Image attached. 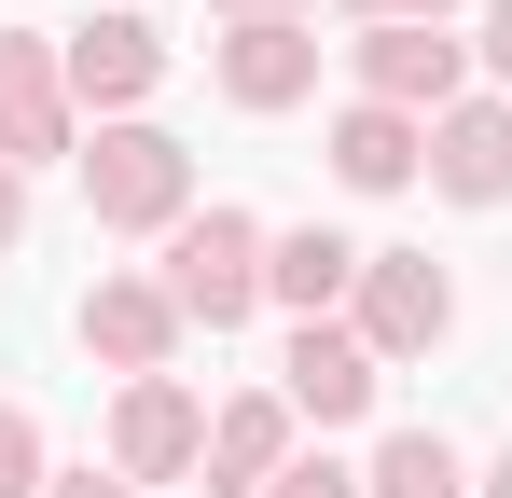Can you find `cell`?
Masks as SVG:
<instances>
[{
	"mask_svg": "<svg viewBox=\"0 0 512 498\" xmlns=\"http://www.w3.org/2000/svg\"><path fill=\"white\" fill-rule=\"evenodd\" d=\"M291 471V402H222L208 415V485H277Z\"/></svg>",
	"mask_w": 512,
	"mask_h": 498,
	"instance_id": "13",
	"label": "cell"
},
{
	"mask_svg": "<svg viewBox=\"0 0 512 498\" xmlns=\"http://www.w3.org/2000/svg\"><path fill=\"white\" fill-rule=\"evenodd\" d=\"M263 498H360V471H333V457H291V471H277Z\"/></svg>",
	"mask_w": 512,
	"mask_h": 498,
	"instance_id": "17",
	"label": "cell"
},
{
	"mask_svg": "<svg viewBox=\"0 0 512 498\" xmlns=\"http://www.w3.org/2000/svg\"><path fill=\"white\" fill-rule=\"evenodd\" d=\"M346 14H360V28H443L457 0H346Z\"/></svg>",
	"mask_w": 512,
	"mask_h": 498,
	"instance_id": "18",
	"label": "cell"
},
{
	"mask_svg": "<svg viewBox=\"0 0 512 498\" xmlns=\"http://www.w3.org/2000/svg\"><path fill=\"white\" fill-rule=\"evenodd\" d=\"M42 485V429H28V402H0V498Z\"/></svg>",
	"mask_w": 512,
	"mask_h": 498,
	"instance_id": "16",
	"label": "cell"
},
{
	"mask_svg": "<svg viewBox=\"0 0 512 498\" xmlns=\"http://www.w3.org/2000/svg\"><path fill=\"white\" fill-rule=\"evenodd\" d=\"M84 346L111 360V374H167V346H180L167 277H97V291H84Z\"/></svg>",
	"mask_w": 512,
	"mask_h": 498,
	"instance_id": "8",
	"label": "cell"
},
{
	"mask_svg": "<svg viewBox=\"0 0 512 498\" xmlns=\"http://www.w3.org/2000/svg\"><path fill=\"white\" fill-rule=\"evenodd\" d=\"M485 498H512V457H499V485H485Z\"/></svg>",
	"mask_w": 512,
	"mask_h": 498,
	"instance_id": "23",
	"label": "cell"
},
{
	"mask_svg": "<svg viewBox=\"0 0 512 498\" xmlns=\"http://www.w3.org/2000/svg\"><path fill=\"white\" fill-rule=\"evenodd\" d=\"M360 498H471V485H457V443H443V429H402V443L360 471Z\"/></svg>",
	"mask_w": 512,
	"mask_h": 498,
	"instance_id": "15",
	"label": "cell"
},
{
	"mask_svg": "<svg viewBox=\"0 0 512 498\" xmlns=\"http://www.w3.org/2000/svg\"><path fill=\"white\" fill-rule=\"evenodd\" d=\"M194 457H208V415H194V388L139 374V388H125V415H111V471H125V485H167V471H194Z\"/></svg>",
	"mask_w": 512,
	"mask_h": 498,
	"instance_id": "5",
	"label": "cell"
},
{
	"mask_svg": "<svg viewBox=\"0 0 512 498\" xmlns=\"http://www.w3.org/2000/svg\"><path fill=\"white\" fill-rule=\"evenodd\" d=\"M416 166H429V125H416V111H374V97H360V111L333 125V180H346V194H402Z\"/></svg>",
	"mask_w": 512,
	"mask_h": 498,
	"instance_id": "12",
	"label": "cell"
},
{
	"mask_svg": "<svg viewBox=\"0 0 512 498\" xmlns=\"http://www.w3.org/2000/svg\"><path fill=\"white\" fill-rule=\"evenodd\" d=\"M263 249H277V236H263L250 208L180 222V236H167V305H180V319H208V332H236V319L263 305Z\"/></svg>",
	"mask_w": 512,
	"mask_h": 498,
	"instance_id": "2",
	"label": "cell"
},
{
	"mask_svg": "<svg viewBox=\"0 0 512 498\" xmlns=\"http://www.w3.org/2000/svg\"><path fill=\"white\" fill-rule=\"evenodd\" d=\"M56 56H70V97H84V111H125V97H153V83H167V42H153L139 14H84Z\"/></svg>",
	"mask_w": 512,
	"mask_h": 498,
	"instance_id": "9",
	"label": "cell"
},
{
	"mask_svg": "<svg viewBox=\"0 0 512 498\" xmlns=\"http://www.w3.org/2000/svg\"><path fill=\"white\" fill-rule=\"evenodd\" d=\"M84 208L111 222V236H153V222H180V208H194V153H180L167 125H97Z\"/></svg>",
	"mask_w": 512,
	"mask_h": 498,
	"instance_id": "1",
	"label": "cell"
},
{
	"mask_svg": "<svg viewBox=\"0 0 512 498\" xmlns=\"http://www.w3.org/2000/svg\"><path fill=\"white\" fill-rule=\"evenodd\" d=\"M429 166H443V194L499 208L512 194V97H457V111L429 125Z\"/></svg>",
	"mask_w": 512,
	"mask_h": 498,
	"instance_id": "11",
	"label": "cell"
},
{
	"mask_svg": "<svg viewBox=\"0 0 512 498\" xmlns=\"http://www.w3.org/2000/svg\"><path fill=\"white\" fill-rule=\"evenodd\" d=\"M70 153V56L42 42V28H0V166L28 180V166Z\"/></svg>",
	"mask_w": 512,
	"mask_h": 498,
	"instance_id": "3",
	"label": "cell"
},
{
	"mask_svg": "<svg viewBox=\"0 0 512 498\" xmlns=\"http://www.w3.org/2000/svg\"><path fill=\"white\" fill-rule=\"evenodd\" d=\"M443 332H457L443 263H429V249H360V346H374V360H416Z\"/></svg>",
	"mask_w": 512,
	"mask_h": 498,
	"instance_id": "4",
	"label": "cell"
},
{
	"mask_svg": "<svg viewBox=\"0 0 512 498\" xmlns=\"http://www.w3.org/2000/svg\"><path fill=\"white\" fill-rule=\"evenodd\" d=\"M471 70V42H443V28H360V97L374 111H443Z\"/></svg>",
	"mask_w": 512,
	"mask_h": 498,
	"instance_id": "7",
	"label": "cell"
},
{
	"mask_svg": "<svg viewBox=\"0 0 512 498\" xmlns=\"http://www.w3.org/2000/svg\"><path fill=\"white\" fill-rule=\"evenodd\" d=\"M485 56H499V83H512V0H499V14H485Z\"/></svg>",
	"mask_w": 512,
	"mask_h": 498,
	"instance_id": "20",
	"label": "cell"
},
{
	"mask_svg": "<svg viewBox=\"0 0 512 498\" xmlns=\"http://www.w3.org/2000/svg\"><path fill=\"white\" fill-rule=\"evenodd\" d=\"M28 236V180H14V166H0V249Z\"/></svg>",
	"mask_w": 512,
	"mask_h": 498,
	"instance_id": "19",
	"label": "cell"
},
{
	"mask_svg": "<svg viewBox=\"0 0 512 498\" xmlns=\"http://www.w3.org/2000/svg\"><path fill=\"white\" fill-rule=\"evenodd\" d=\"M263 291H277L291 319H319L333 291H360V249H346V236H319V222H305V236H277V249H263Z\"/></svg>",
	"mask_w": 512,
	"mask_h": 498,
	"instance_id": "14",
	"label": "cell"
},
{
	"mask_svg": "<svg viewBox=\"0 0 512 498\" xmlns=\"http://www.w3.org/2000/svg\"><path fill=\"white\" fill-rule=\"evenodd\" d=\"M277 374H291V388H277V402H291V415H319V429H346V415L374 402V374H388V360H374L360 332H333V319H305V332H291V360H277Z\"/></svg>",
	"mask_w": 512,
	"mask_h": 498,
	"instance_id": "10",
	"label": "cell"
},
{
	"mask_svg": "<svg viewBox=\"0 0 512 498\" xmlns=\"http://www.w3.org/2000/svg\"><path fill=\"white\" fill-rule=\"evenodd\" d=\"M236 14H291V0H236Z\"/></svg>",
	"mask_w": 512,
	"mask_h": 498,
	"instance_id": "22",
	"label": "cell"
},
{
	"mask_svg": "<svg viewBox=\"0 0 512 498\" xmlns=\"http://www.w3.org/2000/svg\"><path fill=\"white\" fill-rule=\"evenodd\" d=\"M319 83V28L305 14H236V42H222V97L236 111H291Z\"/></svg>",
	"mask_w": 512,
	"mask_h": 498,
	"instance_id": "6",
	"label": "cell"
},
{
	"mask_svg": "<svg viewBox=\"0 0 512 498\" xmlns=\"http://www.w3.org/2000/svg\"><path fill=\"white\" fill-rule=\"evenodd\" d=\"M56 498H125V485H97V471H70V485H56Z\"/></svg>",
	"mask_w": 512,
	"mask_h": 498,
	"instance_id": "21",
	"label": "cell"
}]
</instances>
